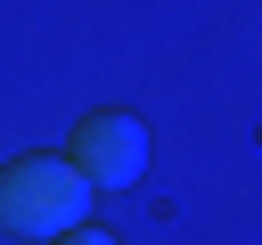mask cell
Segmentation results:
<instances>
[{"label": "cell", "instance_id": "obj_1", "mask_svg": "<svg viewBox=\"0 0 262 245\" xmlns=\"http://www.w3.org/2000/svg\"><path fill=\"white\" fill-rule=\"evenodd\" d=\"M90 180L66 163V155H16L0 172V229L8 237H66L82 212H90Z\"/></svg>", "mask_w": 262, "mask_h": 245}, {"label": "cell", "instance_id": "obj_2", "mask_svg": "<svg viewBox=\"0 0 262 245\" xmlns=\"http://www.w3.org/2000/svg\"><path fill=\"white\" fill-rule=\"evenodd\" d=\"M66 163L90 188H131V180H147V122L123 106H90L66 139Z\"/></svg>", "mask_w": 262, "mask_h": 245}, {"label": "cell", "instance_id": "obj_3", "mask_svg": "<svg viewBox=\"0 0 262 245\" xmlns=\"http://www.w3.org/2000/svg\"><path fill=\"white\" fill-rule=\"evenodd\" d=\"M49 245H115V237H106V229H90V220H74V229H66V237H49Z\"/></svg>", "mask_w": 262, "mask_h": 245}]
</instances>
